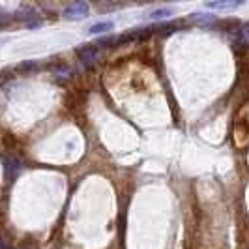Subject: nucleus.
<instances>
[{"label":"nucleus","mask_w":249,"mask_h":249,"mask_svg":"<svg viewBox=\"0 0 249 249\" xmlns=\"http://www.w3.org/2000/svg\"><path fill=\"white\" fill-rule=\"evenodd\" d=\"M90 13V6H88L85 0H73L71 4L66 6L64 10V17L68 21H77V19H85Z\"/></svg>","instance_id":"nucleus-1"},{"label":"nucleus","mask_w":249,"mask_h":249,"mask_svg":"<svg viewBox=\"0 0 249 249\" xmlns=\"http://www.w3.org/2000/svg\"><path fill=\"white\" fill-rule=\"evenodd\" d=\"M244 4H246L244 0H208L204 6L208 10H215V12H232Z\"/></svg>","instance_id":"nucleus-2"},{"label":"nucleus","mask_w":249,"mask_h":249,"mask_svg":"<svg viewBox=\"0 0 249 249\" xmlns=\"http://www.w3.org/2000/svg\"><path fill=\"white\" fill-rule=\"evenodd\" d=\"M77 56H79V60L83 62L85 68H92L96 64V60H98L100 53L96 49V45H85V47L77 49Z\"/></svg>","instance_id":"nucleus-3"},{"label":"nucleus","mask_w":249,"mask_h":249,"mask_svg":"<svg viewBox=\"0 0 249 249\" xmlns=\"http://www.w3.org/2000/svg\"><path fill=\"white\" fill-rule=\"evenodd\" d=\"M189 21L191 23H195V25H210V23H215V15L212 13H191L189 15Z\"/></svg>","instance_id":"nucleus-4"},{"label":"nucleus","mask_w":249,"mask_h":249,"mask_svg":"<svg viewBox=\"0 0 249 249\" xmlns=\"http://www.w3.org/2000/svg\"><path fill=\"white\" fill-rule=\"evenodd\" d=\"M114 28V23L112 21H103V23H96L88 28L90 34H105V32H111Z\"/></svg>","instance_id":"nucleus-5"},{"label":"nucleus","mask_w":249,"mask_h":249,"mask_svg":"<svg viewBox=\"0 0 249 249\" xmlns=\"http://www.w3.org/2000/svg\"><path fill=\"white\" fill-rule=\"evenodd\" d=\"M175 13L173 8H160V10H154V12L148 13V19H167Z\"/></svg>","instance_id":"nucleus-6"},{"label":"nucleus","mask_w":249,"mask_h":249,"mask_svg":"<svg viewBox=\"0 0 249 249\" xmlns=\"http://www.w3.org/2000/svg\"><path fill=\"white\" fill-rule=\"evenodd\" d=\"M4 165H6V173H8V176H10V178L19 173V167H17V165H12L10 158H4Z\"/></svg>","instance_id":"nucleus-7"},{"label":"nucleus","mask_w":249,"mask_h":249,"mask_svg":"<svg viewBox=\"0 0 249 249\" xmlns=\"http://www.w3.org/2000/svg\"><path fill=\"white\" fill-rule=\"evenodd\" d=\"M240 37H242L244 43H249V23L242 25V28H240Z\"/></svg>","instance_id":"nucleus-8"},{"label":"nucleus","mask_w":249,"mask_h":249,"mask_svg":"<svg viewBox=\"0 0 249 249\" xmlns=\"http://www.w3.org/2000/svg\"><path fill=\"white\" fill-rule=\"evenodd\" d=\"M0 249H12V248H8L6 244H2V242H0Z\"/></svg>","instance_id":"nucleus-9"},{"label":"nucleus","mask_w":249,"mask_h":249,"mask_svg":"<svg viewBox=\"0 0 249 249\" xmlns=\"http://www.w3.org/2000/svg\"><path fill=\"white\" fill-rule=\"evenodd\" d=\"M137 2H144V0H137Z\"/></svg>","instance_id":"nucleus-10"}]
</instances>
